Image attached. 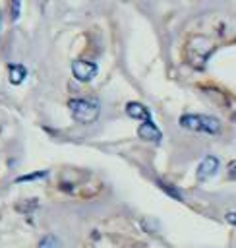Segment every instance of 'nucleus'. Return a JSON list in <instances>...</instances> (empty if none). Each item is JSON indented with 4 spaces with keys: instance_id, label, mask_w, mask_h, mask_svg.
Listing matches in <instances>:
<instances>
[{
    "instance_id": "obj_8",
    "label": "nucleus",
    "mask_w": 236,
    "mask_h": 248,
    "mask_svg": "<svg viewBox=\"0 0 236 248\" xmlns=\"http://www.w3.org/2000/svg\"><path fill=\"white\" fill-rule=\"evenodd\" d=\"M39 248H58V240L52 234H48L39 242Z\"/></svg>"
},
{
    "instance_id": "obj_4",
    "label": "nucleus",
    "mask_w": 236,
    "mask_h": 248,
    "mask_svg": "<svg viewBox=\"0 0 236 248\" xmlns=\"http://www.w3.org/2000/svg\"><path fill=\"white\" fill-rule=\"evenodd\" d=\"M217 170H219V159L213 157V155H207V157H203V161L197 165L195 174H197V180H209L211 176L217 174Z\"/></svg>"
},
{
    "instance_id": "obj_6",
    "label": "nucleus",
    "mask_w": 236,
    "mask_h": 248,
    "mask_svg": "<svg viewBox=\"0 0 236 248\" xmlns=\"http://www.w3.org/2000/svg\"><path fill=\"white\" fill-rule=\"evenodd\" d=\"M137 136H139L141 140H145V141H153V143H159L161 138H162L161 130H159L153 122H143V124L137 128Z\"/></svg>"
},
{
    "instance_id": "obj_5",
    "label": "nucleus",
    "mask_w": 236,
    "mask_h": 248,
    "mask_svg": "<svg viewBox=\"0 0 236 248\" xmlns=\"http://www.w3.org/2000/svg\"><path fill=\"white\" fill-rule=\"evenodd\" d=\"M126 114H128L130 118H135V120H141V122H153L149 108H147L145 105L137 103V101H130V103L126 105Z\"/></svg>"
},
{
    "instance_id": "obj_1",
    "label": "nucleus",
    "mask_w": 236,
    "mask_h": 248,
    "mask_svg": "<svg viewBox=\"0 0 236 248\" xmlns=\"http://www.w3.org/2000/svg\"><path fill=\"white\" fill-rule=\"evenodd\" d=\"M178 122H180V126H184L192 132H201V134H209V136H215L221 132L219 118L209 116V114H182Z\"/></svg>"
},
{
    "instance_id": "obj_10",
    "label": "nucleus",
    "mask_w": 236,
    "mask_h": 248,
    "mask_svg": "<svg viewBox=\"0 0 236 248\" xmlns=\"http://www.w3.org/2000/svg\"><path fill=\"white\" fill-rule=\"evenodd\" d=\"M224 219H226V223H230V225L236 227V211H226L224 213Z\"/></svg>"
},
{
    "instance_id": "obj_9",
    "label": "nucleus",
    "mask_w": 236,
    "mask_h": 248,
    "mask_svg": "<svg viewBox=\"0 0 236 248\" xmlns=\"http://www.w3.org/2000/svg\"><path fill=\"white\" fill-rule=\"evenodd\" d=\"M226 172H228V178H230V180H236V161H230V163H228Z\"/></svg>"
},
{
    "instance_id": "obj_7",
    "label": "nucleus",
    "mask_w": 236,
    "mask_h": 248,
    "mask_svg": "<svg viewBox=\"0 0 236 248\" xmlns=\"http://www.w3.org/2000/svg\"><path fill=\"white\" fill-rule=\"evenodd\" d=\"M25 76H27V70L23 68V66H10V81L12 83H21L23 79H25Z\"/></svg>"
},
{
    "instance_id": "obj_3",
    "label": "nucleus",
    "mask_w": 236,
    "mask_h": 248,
    "mask_svg": "<svg viewBox=\"0 0 236 248\" xmlns=\"http://www.w3.org/2000/svg\"><path fill=\"white\" fill-rule=\"evenodd\" d=\"M97 64L89 62V60H74L72 62V72H74V78L79 79V81H91L95 76H97Z\"/></svg>"
},
{
    "instance_id": "obj_2",
    "label": "nucleus",
    "mask_w": 236,
    "mask_h": 248,
    "mask_svg": "<svg viewBox=\"0 0 236 248\" xmlns=\"http://www.w3.org/2000/svg\"><path fill=\"white\" fill-rule=\"evenodd\" d=\"M68 108H70V114L74 120L81 122V124H91L97 120L99 116V103L95 101H87V99H72L68 103Z\"/></svg>"
}]
</instances>
